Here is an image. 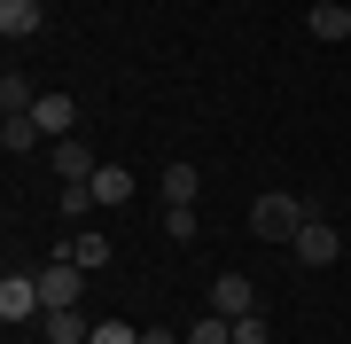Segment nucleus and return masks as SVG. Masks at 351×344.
<instances>
[{
    "label": "nucleus",
    "instance_id": "obj_9",
    "mask_svg": "<svg viewBox=\"0 0 351 344\" xmlns=\"http://www.w3.org/2000/svg\"><path fill=\"white\" fill-rule=\"evenodd\" d=\"M47 157H55V172H63V180H94V172H101L86 141H47Z\"/></svg>",
    "mask_w": 351,
    "mask_h": 344
},
{
    "label": "nucleus",
    "instance_id": "obj_19",
    "mask_svg": "<svg viewBox=\"0 0 351 344\" xmlns=\"http://www.w3.org/2000/svg\"><path fill=\"white\" fill-rule=\"evenodd\" d=\"M86 344H141V329H125V321H94Z\"/></svg>",
    "mask_w": 351,
    "mask_h": 344
},
{
    "label": "nucleus",
    "instance_id": "obj_8",
    "mask_svg": "<svg viewBox=\"0 0 351 344\" xmlns=\"http://www.w3.org/2000/svg\"><path fill=\"white\" fill-rule=\"evenodd\" d=\"M39 133H47V141H71V126H78V102H71V94H39Z\"/></svg>",
    "mask_w": 351,
    "mask_h": 344
},
{
    "label": "nucleus",
    "instance_id": "obj_18",
    "mask_svg": "<svg viewBox=\"0 0 351 344\" xmlns=\"http://www.w3.org/2000/svg\"><path fill=\"white\" fill-rule=\"evenodd\" d=\"M63 211H71V219L94 211V180H63Z\"/></svg>",
    "mask_w": 351,
    "mask_h": 344
},
{
    "label": "nucleus",
    "instance_id": "obj_20",
    "mask_svg": "<svg viewBox=\"0 0 351 344\" xmlns=\"http://www.w3.org/2000/svg\"><path fill=\"white\" fill-rule=\"evenodd\" d=\"M234 344H265V313H242L234 321Z\"/></svg>",
    "mask_w": 351,
    "mask_h": 344
},
{
    "label": "nucleus",
    "instance_id": "obj_6",
    "mask_svg": "<svg viewBox=\"0 0 351 344\" xmlns=\"http://www.w3.org/2000/svg\"><path fill=\"white\" fill-rule=\"evenodd\" d=\"M39 336H47V344H86L94 321L78 313V306H47V313H39Z\"/></svg>",
    "mask_w": 351,
    "mask_h": 344
},
{
    "label": "nucleus",
    "instance_id": "obj_12",
    "mask_svg": "<svg viewBox=\"0 0 351 344\" xmlns=\"http://www.w3.org/2000/svg\"><path fill=\"white\" fill-rule=\"evenodd\" d=\"M313 39H328V47H336V39H351V8L320 0V8H313Z\"/></svg>",
    "mask_w": 351,
    "mask_h": 344
},
{
    "label": "nucleus",
    "instance_id": "obj_14",
    "mask_svg": "<svg viewBox=\"0 0 351 344\" xmlns=\"http://www.w3.org/2000/svg\"><path fill=\"white\" fill-rule=\"evenodd\" d=\"M63 258H78L86 274H94V266H110V235H71V242H63Z\"/></svg>",
    "mask_w": 351,
    "mask_h": 344
},
{
    "label": "nucleus",
    "instance_id": "obj_15",
    "mask_svg": "<svg viewBox=\"0 0 351 344\" xmlns=\"http://www.w3.org/2000/svg\"><path fill=\"white\" fill-rule=\"evenodd\" d=\"M0 110H39V87H32L24 71H8V78H0Z\"/></svg>",
    "mask_w": 351,
    "mask_h": 344
},
{
    "label": "nucleus",
    "instance_id": "obj_11",
    "mask_svg": "<svg viewBox=\"0 0 351 344\" xmlns=\"http://www.w3.org/2000/svg\"><path fill=\"white\" fill-rule=\"evenodd\" d=\"M94 204H133V172L125 165H101L94 172Z\"/></svg>",
    "mask_w": 351,
    "mask_h": 344
},
{
    "label": "nucleus",
    "instance_id": "obj_13",
    "mask_svg": "<svg viewBox=\"0 0 351 344\" xmlns=\"http://www.w3.org/2000/svg\"><path fill=\"white\" fill-rule=\"evenodd\" d=\"M195 188H203L195 165H164V204H195Z\"/></svg>",
    "mask_w": 351,
    "mask_h": 344
},
{
    "label": "nucleus",
    "instance_id": "obj_4",
    "mask_svg": "<svg viewBox=\"0 0 351 344\" xmlns=\"http://www.w3.org/2000/svg\"><path fill=\"white\" fill-rule=\"evenodd\" d=\"M39 297H47V306H78V297H86V266H78V258H47V266H39Z\"/></svg>",
    "mask_w": 351,
    "mask_h": 344
},
{
    "label": "nucleus",
    "instance_id": "obj_16",
    "mask_svg": "<svg viewBox=\"0 0 351 344\" xmlns=\"http://www.w3.org/2000/svg\"><path fill=\"white\" fill-rule=\"evenodd\" d=\"M164 235L172 242H195L203 227H195V204H164Z\"/></svg>",
    "mask_w": 351,
    "mask_h": 344
},
{
    "label": "nucleus",
    "instance_id": "obj_21",
    "mask_svg": "<svg viewBox=\"0 0 351 344\" xmlns=\"http://www.w3.org/2000/svg\"><path fill=\"white\" fill-rule=\"evenodd\" d=\"M141 344H188V336H172V329H141Z\"/></svg>",
    "mask_w": 351,
    "mask_h": 344
},
{
    "label": "nucleus",
    "instance_id": "obj_10",
    "mask_svg": "<svg viewBox=\"0 0 351 344\" xmlns=\"http://www.w3.org/2000/svg\"><path fill=\"white\" fill-rule=\"evenodd\" d=\"M39 24H47V8H39V0H0V32H8V39H32Z\"/></svg>",
    "mask_w": 351,
    "mask_h": 344
},
{
    "label": "nucleus",
    "instance_id": "obj_5",
    "mask_svg": "<svg viewBox=\"0 0 351 344\" xmlns=\"http://www.w3.org/2000/svg\"><path fill=\"white\" fill-rule=\"evenodd\" d=\"M211 313H226V321H242V313H258V290H250V274H234L226 266L219 282H211V297H203Z\"/></svg>",
    "mask_w": 351,
    "mask_h": 344
},
{
    "label": "nucleus",
    "instance_id": "obj_7",
    "mask_svg": "<svg viewBox=\"0 0 351 344\" xmlns=\"http://www.w3.org/2000/svg\"><path fill=\"white\" fill-rule=\"evenodd\" d=\"M0 149H8V157H32V149H47L39 117H32V110H8V117H0Z\"/></svg>",
    "mask_w": 351,
    "mask_h": 344
},
{
    "label": "nucleus",
    "instance_id": "obj_3",
    "mask_svg": "<svg viewBox=\"0 0 351 344\" xmlns=\"http://www.w3.org/2000/svg\"><path fill=\"white\" fill-rule=\"evenodd\" d=\"M39 313H47L39 274H8V282H0V321H8V329H24V321H39Z\"/></svg>",
    "mask_w": 351,
    "mask_h": 344
},
{
    "label": "nucleus",
    "instance_id": "obj_1",
    "mask_svg": "<svg viewBox=\"0 0 351 344\" xmlns=\"http://www.w3.org/2000/svg\"><path fill=\"white\" fill-rule=\"evenodd\" d=\"M304 219H313V211H304L297 196L265 188L258 204H250V235H258V242H297V227H304Z\"/></svg>",
    "mask_w": 351,
    "mask_h": 344
},
{
    "label": "nucleus",
    "instance_id": "obj_17",
    "mask_svg": "<svg viewBox=\"0 0 351 344\" xmlns=\"http://www.w3.org/2000/svg\"><path fill=\"white\" fill-rule=\"evenodd\" d=\"M188 344H234V321H226V313H203L195 329H188Z\"/></svg>",
    "mask_w": 351,
    "mask_h": 344
},
{
    "label": "nucleus",
    "instance_id": "obj_2",
    "mask_svg": "<svg viewBox=\"0 0 351 344\" xmlns=\"http://www.w3.org/2000/svg\"><path fill=\"white\" fill-rule=\"evenodd\" d=\"M289 258H297V266H336V258H343V235L328 227V219H304L297 242H289Z\"/></svg>",
    "mask_w": 351,
    "mask_h": 344
}]
</instances>
